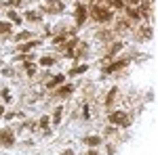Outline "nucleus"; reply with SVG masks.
<instances>
[{
  "label": "nucleus",
  "instance_id": "obj_6",
  "mask_svg": "<svg viewBox=\"0 0 158 155\" xmlns=\"http://www.w3.org/2000/svg\"><path fill=\"white\" fill-rule=\"evenodd\" d=\"M127 65V61H118V63H112V65H108V67H105V71H108V74H110V71H116V69H122V67H125Z\"/></svg>",
  "mask_w": 158,
  "mask_h": 155
},
{
  "label": "nucleus",
  "instance_id": "obj_15",
  "mask_svg": "<svg viewBox=\"0 0 158 155\" xmlns=\"http://www.w3.org/2000/svg\"><path fill=\"white\" fill-rule=\"evenodd\" d=\"M8 19L15 21V23H19V17H17V13H15V11H8Z\"/></svg>",
  "mask_w": 158,
  "mask_h": 155
},
{
  "label": "nucleus",
  "instance_id": "obj_27",
  "mask_svg": "<svg viewBox=\"0 0 158 155\" xmlns=\"http://www.w3.org/2000/svg\"><path fill=\"white\" fill-rule=\"evenodd\" d=\"M89 155H95V151H89Z\"/></svg>",
  "mask_w": 158,
  "mask_h": 155
},
{
  "label": "nucleus",
  "instance_id": "obj_1",
  "mask_svg": "<svg viewBox=\"0 0 158 155\" xmlns=\"http://www.w3.org/2000/svg\"><path fill=\"white\" fill-rule=\"evenodd\" d=\"M93 19H97V21H110L112 19V11H108V8H103V6H95L93 11Z\"/></svg>",
  "mask_w": 158,
  "mask_h": 155
},
{
  "label": "nucleus",
  "instance_id": "obj_4",
  "mask_svg": "<svg viewBox=\"0 0 158 155\" xmlns=\"http://www.w3.org/2000/svg\"><path fill=\"white\" fill-rule=\"evenodd\" d=\"M13 141H15V136L8 132V130H4V132H0V143L4 145V147H11L13 145Z\"/></svg>",
  "mask_w": 158,
  "mask_h": 155
},
{
  "label": "nucleus",
  "instance_id": "obj_16",
  "mask_svg": "<svg viewBox=\"0 0 158 155\" xmlns=\"http://www.w3.org/2000/svg\"><path fill=\"white\" fill-rule=\"evenodd\" d=\"M120 48H122V44H114V46L110 48V54H114V52H118Z\"/></svg>",
  "mask_w": 158,
  "mask_h": 155
},
{
  "label": "nucleus",
  "instance_id": "obj_23",
  "mask_svg": "<svg viewBox=\"0 0 158 155\" xmlns=\"http://www.w3.org/2000/svg\"><path fill=\"white\" fill-rule=\"evenodd\" d=\"M114 94H116V88H112V90H110V94H108V103H112V99H114Z\"/></svg>",
  "mask_w": 158,
  "mask_h": 155
},
{
  "label": "nucleus",
  "instance_id": "obj_17",
  "mask_svg": "<svg viewBox=\"0 0 158 155\" xmlns=\"http://www.w3.org/2000/svg\"><path fill=\"white\" fill-rule=\"evenodd\" d=\"M53 120H55V124L61 122V109H57V111H55V117H53Z\"/></svg>",
  "mask_w": 158,
  "mask_h": 155
},
{
  "label": "nucleus",
  "instance_id": "obj_29",
  "mask_svg": "<svg viewBox=\"0 0 158 155\" xmlns=\"http://www.w3.org/2000/svg\"><path fill=\"white\" fill-rule=\"evenodd\" d=\"M131 2H137V0H131Z\"/></svg>",
  "mask_w": 158,
  "mask_h": 155
},
{
  "label": "nucleus",
  "instance_id": "obj_14",
  "mask_svg": "<svg viewBox=\"0 0 158 155\" xmlns=\"http://www.w3.org/2000/svg\"><path fill=\"white\" fill-rule=\"evenodd\" d=\"M8 30H11V23H2V21H0V34H4Z\"/></svg>",
  "mask_w": 158,
  "mask_h": 155
},
{
  "label": "nucleus",
  "instance_id": "obj_28",
  "mask_svg": "<svg viewBox=\"0 0 158 155\" xmlns=\"http://www.w3.org/2000/svg\"><path fill=\"white\" fill-rule=\"evenodd\" d=\"M0 117H2V107H0Z\"/></svg>",
  "mask_w": 158,
  "mask_h": 155
},
{
  "label": "nucleus",
  "instance_id": "obj_26",
  "mask_svg": "<svg viewBox=\"0 0 158 155\" xmlns=\"http://www.w3.org/2000/svg\"><path fill=\"white\" fill-rule=\"evenodd\" d=\"M61 155H74V153H72V151L68 149V151H63V153H61Z\"/></svg>",
  "mask_w": 158,
  "mask_h": 155
},
{
  "label": "nucleus",
  "instance_id": "obj_7",
  "mask_svg": "<svg viewBox=\"0 0 158 155\" xmlns=\"http://www.w3.org/2000/svg\"><path fill=\"white\" fill-rule=\"evenodd\" d=\"M61 82H63V76H53V80L49 82L47 86H49V88H55L57 84H61Z\"/></svg>",
  "mask_w": 158,
  "mask_h": 155
},
{
  "label": "nucleus",
  "instance_id": "obj_21",
  "mask_svg": "<svg viewBox=\"0 0 158 155\" xmlns=\"http://www.w3.org/2000/svg\"><path fill=\"white\" fill-rule=\"evenodd\" d=\"M129 15L131 17H133V19H139V17H141V15H139L137 11H133V8H129Z\"/></svg>",
  "mask_w": 158,
  "mask_h": 155
},
{
  "label": "nucleus",
  "instance_id": "obj_3",
  "mask_svg": "<svg viewBox=\"0 0 158 155\" xmlns=\"http://www.w3.org/2000/svg\"><path fill=\"white\" fill-rule=\"evenodd\" d=\"M47 11H49V13L63 11V2H61V0H47Z\"/></svg>",
  "mask_w": 158,
  "mask_h": 155
},
{
  "label": "nucleus",
  "instance_id": "obj_13",
  "mask_svg": "<svg viewBox=\"0 0 158 155\" xmlns=\"http://www.w3.org/2000/svg\"><path fill=\"white\" fill-rule=\"evenodd\" d=\"M28 19H30V21H38V19H40V13H32V11H30V13H28Z\"/></svg>",
  "mask_w": 158,
  "mask_h": 155
},
{
  "label": "nucleus",
  "instance_id": "obj_20",
  "mask_svg": "<svg viewBox=\"0 0 158 155\" xmlns=\"http://www.w3.org/2000/svg\"><path fill=\"white\" fill-rule=\"evenodd\" d=\"M25 67H28V74H36V65H32V63H28Z\"/></svg>",
  "mask_w": 158,
  "mask_h": 155
},
{
  "label": "nucleus",
  "instance_id": "obj_19",
  "mask_svg": "<svg viewBox=\"0 0 158 155\" xmlns=\"http://www.w3.org/2000/svg\"><path fill=\"white\" fill-rule=\"evenodd\" d=\"M40 126H42V130H47V126H49V117H42V120H40Z\"/></svg>",
  "mask_w": 158,
  "mask_h": 155
},
{
  "label": "nucleus",
  "instance_id": "obj_10",
  "mask_svg": "<svg viewBox=\"0 0 158 155\" xmlns=\"http://www.w3.org/2000/svg\"><path fill=\"white\" fill-rule=\"evenodd\" d=\"M53 63H55V61H53L51 57H42V59H40V65H42V67H51Z\"/></svg>",
  "mask_w": 158,
  "mask_h": 155
},
{
  "label": "nucleus",
  "instance_id": "obj_22",
  "mask_svg": "<svg viewBox=\"0 0 158 155\" xmlns=\"http://www.w3.org/2000/svg\"><path fill=\"white\" fill-rule=\"evenodd\" d=\"M2 99L4 101H11V92H8V90H2Z\"/></svg>",
  "mask_w": 158,
  "mask_h": 155
},
{
  "label": "nucleus",
  "instance_id": "obj_9",
  "mask_svg": "<svg viewBox=\"0 0 158 155\" xmlns=\"http://www.w3.org/2000/svg\"><path fill=\"white\" fill-rule=\"evenodd\" d=\"M84 71H86V65H80V67H74L70 71V76H78V74H84Z\"/></svg>",
  "mask_w": 158,
  "mask_h": 155
},
{
  "label": "nucleus",
  "instance_id": "obj_5",
  "mask_svg": "<svg viewBox=\"0 0 158 155\" xmlns=\"http://www.w3.org/2000/svg\"><path fill=\"white\" fill-rule=\"evenodd\" d=\"M84 17H86V8L82 4H78V8H76V21H78V25H82Z\"/></svg>",
  "mask_w": 158,
  "mask_h": 155
},
{
  "label": "nucleus",
  "instance_id": "obj_11",
  "mask_svg": "<svg viewBox=\"0 0 158 155\" xmlns=\"http://www.w3.org/2000/svg\"><path fill=\"white\" fill-rule=\"evenodd\" d=\"M70 92H72V86H63V88H59L57 94H59V96H68Z\"/></svg>",
  "mask_w": 158,
  "mask_h": 155
},
{
  "label": "nucleus",
  "instance_id": "obj_18",
  "mask_svg": "<svg viewBox=\"0 0 158 155\" xmlns=\"http://www.w3.org/2000/svg\"><path fill=\"white\" fill-rule=\"evenodd\" d=\"M25 38H30V32H21L19 36H17V40H25Z\"/></svg>",
  "mask_w": 158,
  "mask_h": 155
},
{
  "label": "nucleus",
  "instance_id": "obj_2",
  "mask_svg": "<svg viewBox=\"0 0 158 155\" xmlns=\"http://www.w3.org/2000/svg\"><path fill=\"white\" fill-rule=\"evenodd\" d=\"M110 122L120 124V126H129V115L125 111H114V113H110Z\"/></svg>",
  "mask_w": 158,
  "mask_h": 155
},
{
  "label": "nucleus",
  "instance_id": "obj_8",
  "mask_svg": "<svg viewBox=\"0 0 158 155\" xmlns=\"http://www.w3.org/2000/svg\"><path fill=\"white\" fill-rule=\"evenodd\" d=\"M86 145H91V147H97L99 145V136H89V138H84Z\"/></svg>",
  "mask_w": 158,
  "mask_h": 155
},
{
  "label": "nucleus",
  "instance_id": "obj_12",
  "mask_svg": "<svg viewBox=\"0 0 158 155\" xmlns=\"http://www.w3.org/2000/svg\"><path fill=\"white\" fill-rule=\"evenodd\" d=\"M36 44H38V42H30V44H21L19 48H21V50H32L34 46H36Z\"/></svg>",
  "mask_w": 158,
  "mask_h": 155
},
{
  "label": "nucleus",
  "instance_id": "obj_25",
  "mask_svg": "<svg viewBox=\"0 0 158 155\" xmlns=\"http://www.w3.org/2000/svg\"><path fill=\"white\" fill-rule=\"evenodd\" d=\"M110 2H112V4H114V6H118V8H120V6H122V4H125V2H122V0H110Z\"/></svg>",
  "mask_w": 158,
  "mask_h": 155
},
{
  "label": "nucleus",
  "instance_id": "obj_24",
  "mask_svg": "<svg viewBox=\"0 0 158 155\" xmlns=\"http://www.w3.org/2000/svg\"><path fill=\"white\" fill-rule=\"evenodd\" d=\"M99 38H103V40H108V38H112V34H108V32H101V34H99Z\"/></svg>",
  "mask_w": 158,
  "mask_h": 155
}]
</instances>
